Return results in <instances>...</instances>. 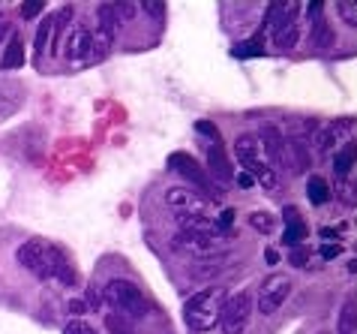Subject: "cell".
I'll return each mask as SVG.
<instances>
[{
    "label": "cell",
    "instance_id": "1",
    "mask_svg": "<svg viewBox=\"0 0 357 334\" xmlns=\"http://www.w3.org/2000/svg\"><path fill=\"white\" fill-rule=\"evenodd\" d=\"M225 289L222 286H207L202 292H195V296L186 301L183 307V322L190 326V331H207L213 328L216 322H220V310L225 304Z\"/></svg>",
    "mask_w": 357,
    "mask_h": 334
},
{
    "label": "cell",
    "instance_id": "2",
    "mask_svg": "<svg viewBox=\"0 0 357 334\" xmlns=\"http://www.w3.org/2000/svg\"><path fill=\"white\" fill-rule=\"evenodd\" d=\"M102 298L114 313H121L126 319H142L151 313V301L132 280H108L102 289Z\"/></svg>",
    "mask_w": 357,
    "mask_h": 334
},
{
    "label": "cell",
    "instance_id": "3",
    "mask_svg": "<svg viewBox=\"0 0 357 334\" xmlns=\"http://www.w3.org/2000/svg\"><path fill=\"white\" fill-rule=\"evenodd\" d=\"M294 3H273L267 18H271V34H273V43L282 48V52H289V48L297 45V39H301V31H297V18H294Z\"/></svg>",
    "mask_w": 357,
    "mask_h": 334
},
{
    "label": "cell",
    "instance_id": "4",
    "mask_svg": "<svg viewBox=\"0 0 357 334\" xmlns=\"http://www.w3.org/2000/svg\"><path fill=\"white\" fill-rule=\"evenodd\" d=\"M252 317V298L250 292H237V296L225 298L220 310V328L222 334H243Z\"/></svg>",
    "mask_w": 357,
    "mask_h": 334
},
{
    "label": "cell",
    "instance_id": "5",
    "mask_svg": "<svg viewBox=\"0 0 357 334\" xmlns=\"http://www.w3.org/2000/svg\"><path fill=\"white\" fill-rule=\"evenodd\" d=\"M33 274L39 280H61L63 286H75V280H78L75 268L69 265L66 253L57 247V244H48L45 247V256H43V262H39V268Z\"/></svg>",
    "mask_w": 357,
    "mask_h": 334
},
{
    "label": "cell",
    "instance_id": "6",
    "mask_svg": "<svg viewBox=\"0 0 357 334\" xmlns=\"http://www.w3.org/2000/svg\"><path fill=\"white\" fill-rule=\"evenodd\" d=\"M168 169L172 172H177L183 181H190L195 190H202L204 196H220L213 190V184H211V178H207V172L202 169V166L195 163V157H190V154H183V151H177V154H172L168 157Z\"/></svg>",
    "mask_w": 357,
    "mask_h": 334
},
{
    "label": "cell",
    "instance_id": "7",
    "mask_svg": "<svg viewBox=\"0 0 357 334\" xmlns=\"http://www.w3.org/2000/svg\"><path fill=\"white\" fill-rule=\"evenodd\" d=\"M165 202L177 217H207V199L192 193L190 187H172L165 193Z\"/></svg>",
    "mask_w": 357,
    "mask_h": 334
},
{
    "label": "cell",
    "instance_id": "8",
    "mask_svg": "<svg viewBox=\"0 0 357 334\" xmlns=\"http://www.w3.org/2000/svg\"><path fill=\"white\" fill-rule=\"evenodd\" d=\"M289 292H291V280L285 277V274H271L259 289V310L261 313H276L280 304L289 298Z\"/></svg>",
    "mask_w": 357,
    "mask_h": 334
},
{
    "label": "cell",
    "instance_id": "9",
    "mask_svg": "<svg viewBox=\"0 0 357 334\" xmlns=\"http://www.w3.org/2000/svg\"><path fill=\"white\" fill-rule=\"evenodd\" d=\"M63 43H66V57L69 61H78V64H84V57H87V48H91V31L87 27H73L66 36H63Z\"/></svg>",
    "mask_w": 357,
    "mask_h": 334
},
{
    "label": "cell",
    "instance_id": "10",
    "mask_svg": "<svg viewBox=\"0 0 357 334\" xmlns=\"http://www.w3.org/2000/svg\"><path fill=\"white\" fill-rule=\"evenodd\" d=\"M45 247H48V241H43V238L24 241L22 247L15 250V262L22 265V268H27V271H36L39 262H43V256H45Z\"/></svg>",
    "mask_w": 357,
    "mask_h": 334
},
{
    "label": "cell",
    "instance_id": "11",
    "mask_svg": "<svg viewBox=\"0 0 357 334\" xmlns=\"http://www.w3.org/2000/svg\"><path fill=\"white\" fill-rule=\"evenodd\" d=\"M280 163H282V166H289L294 175H297V172H303V169H306V163H310V154H306L303 142H301V139H285V142H282Z\"/></svg>",
    "mask_w": 357,
    "mask_h": 334
},
{
    "label": "cell",
    "instance_id": "12",
    "mask_svg": "<svg viewBox=\"0 0 357 334\" xmlns=\"http://www.w3.org/2000/svg\"><path fill=\"white\" fill-rule=\"evenodd\" d=\"M234 157H237V163L246 166V163H252V160H261V145H259V136H252V133H241L234 139Z\"/></svg>",
    "mask_w": 357,
    "mask_h": 334
},
{
    "label": "cell",
    "instance_id": "13",
    "mask_svg": "<svg viewBox=\"0 0 357 334\" xmlns=\"http://www.w3.org/2000/svg\"><path fill=\"white\" fill-rule=\"evenodd\" d=\"M207 166H211L213 178L220 184H231L234 181V169H231V163H228V157H225V151L220 148V145H213V148L207 151Z\"/></svg>",
    "mask_w": 357,
    "mask_h": 334
},
{
    "label": "cell",
    "instance_id": "14",
    "mask_svg": "<svg viewBox=\"0 0 357 334\" xmlns=\"http://www.w3.org/2000/svg\"><path fill=\"white\" fill-rule=\"evenodd\" d=\"M282 136L276 126H261V136H259V145H264L267 148V157H271V163L267 166H273V163H280V154H282Z\"/></svg>",
    "mask_w": 357,
    "mask_h": 334
},
{
    "label": "cell",
    "instance_id": "15",
    "mask_svg": "<svg viewBox=\"0 0 357 334\" xmlns=\"http://www.w3.org/2000/svg\"><path fill=\"white\" fill-rule=\"evenodd\" d=\"M24 64V45H22V36H9L6 43V52H3V61H0V66L3 70H18V66Z\"/></svg>",
    "mask_w": 357,
    "mask_h": 334
},
{
    "label": "cell",
    "instance_id": "16",
    "mask_svg": "<svg viewBox=\"0 0 357 334\" xmlns=\"http://www.w3.org/2000/svg\"><path fill=\"white\" fill-rule=\"evenodd\" d=\"M306 199H310L312 205H324L327 199H331V187H327V181L319 178V175H312L310 184H306Z\"/></svg>",
    "mask_w": 357,
    "mask_h": 334
},
{
    "label": "cell",
    "instance_id": "17",
    "mask_svg": "<svg viewBox=\"0 0 357 334\" xmlns=\"http://www.w3.org/2000/svg\"><path fill=\"white\" fill-rule=\"evenodd\" d=\"M52 39H54V15H48L45 24L39 27V34H36V55L39 57L45 52H52Z\"/></svg>",
    "mask_w": 357,
    "mask_h": 334
},
{
    "label": "cell",
    "instance_id": "18",
    "mask_svg": "<svg viewBox=\"0 0 357 334\" xmlns=\"http://www.w3.org/2000/svg\"><path fill=\"white\" fill-rule=\"evenodd\" d=\"M340 334H357V310H354V298H349L340 310Z\"/></svg>",
    "mask_w": 357,
    "mask_h": 334
},
{
    "label": "cell",
    "instance_id": "19",
    "mask_svg": "<svg viewBox=\"0 0 357 334\" xmlns=\"http://www.w3.org/2000/svg\"><path fill=\"white\" fill-rule=\"evenodd\" d=\"M306 238V223L297 217V220H289L285 223V235H282V241L289 244V247H301V241Z\"/></svg>",
    "mask_w": 357,
    "mask_h": 334
},
{
    "label": "cell",
    "instance_id": "20",
    "mask_svg": "<svg viewBox=\"0 0 357 334\" xmlns=\"http://www.w3.org/2000/svg\"><path fill=\"white\" fill-rule=\"evenodd\" d=\"M351 163H354V142H349L340 154L333 157V169H336V175H340V178H345V175L351 172Z\"/></svg>",
    "mask_w": 357,
    "mask_h": 334
},
{
    "label": "cell",
    "instance_id": "21",
    "mask_svg": "<svg viewBox=\"0 0 357 334\" xmlns=\"http://www.w3.org/2000/svg\"><path fill=\"white\" fill-rule=\"evenodd\" d=\"M312 145H315V151L319 154H327L336 145V126H324V130H319L315 133V139H312Z\"/></svg>",
    "mask_w": 357,
    "mask_h": 334
},
{
    "label": "cell",
    "instance_id": "22",
    "mask_svg": "<svg viewBox=\"0 0 357 334\" xmlns=\"http://www.w3.org/2000/svg\"><path fill=\"white\" fill-rule=\"evenodd\" d=\"M105 328L112 334H132V319L121 317V313H108V317H105Z\"/></svg>",
    "mask_w": 357,
    "mask_h": 334
},
{
    "label": "cell",
    "instance_id": "23",
    "mask_svg": "<svg viewBox=\"0 0 357 334\" xmlns=\"http://www.w3.org/2000/svg\"><path fill=\"white\" fill-rule=\"evenodd\" d=\"M333 39H336V34L331 31V27H327L324 18H321V22H312V43H315V45L324 48V45H331Z\"/></svg>",
    "mask_w": 357,
    "mask_h": 334
},
{
    "label": "cell",
    "instance_id": "24",
    "mask_svg": "<svg viewBox=\"0 0 357 334\" xmlns=\"http://www.w3.org/2000/svg\"><path fill=\"white\" fill-rule=\"evenodd\" d=\"M261 43H264V36H261V31H259V34H255V36H252V39H250V43H246V45H237V48H234V55H237V57L261 55V52H264V48H261Z\"/></svg>",
    "mask_w": 357,
    "mask_h": 334
},
{
    "label": "cell",
    "instance_id": "25",
    "mask_svg": "<svg viewBox=\"0 0 357 334\" xmlns=\"http://www.w3.org/2000/svg\"><path fill=\"white\" fill-rule=\"evenodd\" d=\"M250 226L255 232H261V235H271L273 232V217H271V214H264V211H255L250 217Z\"/></svg>",
    "mask_w": 357,
    "mask_h": 334
},
{
    "label": "cell",
    "instance_id": "26",
    "mask_svg": "<svg viewBox=\"0 0 357 334\" xmlns=\"http://www.w3.org/2000/svg\"><path fill=\"white\" fill-rule=\"evenodd\" d=\"M195 133H202L207 139H213V145H220V130H216V124H211V121H198Z\"/></svg>",
    "mask_w": 357,
    "mask_h": 334
},
{
    "label": "cell",
    "instance_id": "27",
    "mask_svg": "<svg viewBox=\"0 0 357 334\" xmlns=\"http://www.w3.org/2000/svg\"><path fill=\"white\" fill-rule=\"evenodd\" d=\"M63 334H99V331H93V326H87V322H82V319H73L63 328Z\"/></svg>",
    "mask_w": 357,
    "mask_h": 334
},
{
    "label": "cell",
    "instance_id": "28",
    "mask_svg": "<svg viewBox=\"0 0 357 334\" xmlns=\"http://www.w3.org/2000/svg\"><path fill=\"white\" fill-rule=\"evenodd\" d=\"M340 13H342V22L349 24V27L357 24V9H354V3H340Z\"/></svg>",
    "mask_w": 357,
    "mask_h": 334
},
{
    "label": "cell",
    "instance_id": "29",
    "mask_svg": "<svg viewBox=\"0 0 357 334\" xmlns=\"http://www.w3.org/2000/svg\"><path fill=\"white\" fill-rule=\"evenodd\" d=\"M43 9H45L43 3H24V6H22V15H24V18H36L39 13H43Z\"/></svg>",
    "mask_w": 357,
    "mask_h": 334
},
{
    "label": "cell",
    "instance_id": "30",
    "mask_svg": "<svg viewBox=\"0 0 357 334\" xmlns=\"http://www.w3.org/2000/svg\"><path fill=\"white\" fill-rule=\"evenodd\" d=\"M291 265H294V268H303V265H306V250L303 247L291 250Z\"/></svg>",
    "mask_w": 357,
    "mask_h": 334
},
{
    "label": "cell",
    "instance_id": "31",
    "mask_svg": "<svg viewBox=\"0 0 357 334\" xmlns=\"http://www.w3.org/2000/svg\"><path fill=\"white\" fill-rule=\"evenodd\" d=\"M99 301H102V296H99L96 289H87V301H84V304H87V310H96V307H99Z\"/></svg>",
    "mask_w": 357,
    "mask_h": 334
},
{
    "label": "cell",
    "instance_id": "32",
    "mask_svg": "<svg viewBox=\"0 0 357 334\" xmlns=\"http://www.w3.org/2000/svg\"><path fill=\"white\" fill-rule=\"evenodd\" d=\"M340 253H342L340 244H333V247H331V244H324V247H321V256H324V259H336Z\"/></svg>",
    "mask_w": 357,
    "mask_h": 334
},
{
    "label": "cell",
    "instance_id": "33",
    "mask_svg": "<svg viewBox=\"0 0 357 334\" xmlns=\"http://www.w3.org/2000/svg\"><path fill=\"white\" fill-rule=\"evenodd\" d=\"M66 310L73 313V317H82V313L87 310V304H84V301H69V304H66Z\"/></svg>",
    "mask_w": 357,
    "mask_h": 334
},
{
    "label": "cell",
    "instance_id": "34",
    "mask_svg": "<svg viewBox=\"0 0 357 334\" xmlns=\"http://www.w3.org/2000/svg\"><path fill=\"white\" fill-rule=\"evenodd\" d=\"M142 9H144V13H151V15H165V6L162 3H144Z\"/></svg>",
    "mask_w": 357,
    "mask_h": 334
},
{
    "label": "cell",
    "instance_id": "35",
    "mask_svg": "<svg viewBox=\"0 0 357 334\" xmlns=\"http://www.w3.org/2000/svg\"><path fill=\"white\" fill-rule=\"evenodd\" d=\"M237 184H241V190H252V178H250V175H246V172H241V175H237Z\"/></svg>",
    "mask_w": 357,
    "mask_h": 334
},
{
    "label": "cell",
    "instance_id": "36",
    "mask_svg": "<svg viewBox=\"0 0 357 334\" xmlns=\"http://www.w3.org/2000/svg\"><path fill=\"white\" fill-rule=\"evenodd\" d=\"M9 31H13V27H9V18L0 15V43H3V39L9 36Z\"/></svg>",
    "mask_w": 357,
    "mask_h": 334
},
{
    "label": "cell",
    "instance_id": "37",
    "mask_svg": "<svg viewBox=\"0 0 357 334\" xmlns=\"http://www.w3.org/2000/svg\"><path fill=\"white\" fill-rule=\"evenodd\" d=\"M264 262H267V265H276V262H280V253H276V250H267V253H264Z\"/></svg>",
    "mask_w": 357,
    "mask_h": 334
},
{
    "label": "cell",
    "instance_id": "38",
    "mask_svg": "<svg viewBox=\"0 0 357 334\" xmlns=\"http://www.w3.org/2000/svg\"><path fill=\"white\" fill-rule=\"evenodd\" d=\"M321 238H324V241H333L336 232H333V229H321Z\"/></svg>",
    "mask_w": 357,
    "mask_h": 334
},
{
    "label": "cell",
    "instance_id": "39",
    "mask_svg": "<svg viewBox=\"0 0 357 334\" xmlns=\"http://www.w3.org/2000/svg\"><path fill=\"white\" fill-rule=\"evenodd\" d=\"M319 334H331V331H319Z\"/></svg>",
    "mask_w": 357,
    "mask_h": 334
}]
</instances>
